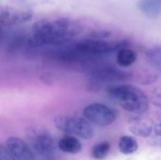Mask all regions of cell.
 Segmentation results:
<instances>
[{"label": "cell", "mask_w": 161, "mask_h": 160, "mask_svg": "<svg viewBox=\"0 0 161 160\" xmlns=\"http://www.w3.org/2000/svg\"><path fill=\"white\" fill-rule=\"evenodd\" d=\"M109 97L128 112L143 113L148 109L146 94L138 87L129 84H118L108 89Z\"/></svg>", "instance_id": "cell-2"}, {"label": "cell", "mask_w": 161, "mask_h": 160, "mask_svg": "<svg viewBox=\"0 0 161 160\" xmlns=\"http://www.w3.org/2000/svg\"><path fill=\"white\" fill-rule=\"evenodd\" d=\"M58 148L68 154H77L81 151L82 145L80 141L73 136H65L58 141Z\"/></svg>", "instance_id": "cell-12"}, {"label": "cell", "mask_w": 161, "mask_h": 160, "mask_svg": "<svg viewBox=\"0 0 161 160\" xmlns=\"http://www.w3.org/2000/svg\"><path fill=\"white\" fill-rule=\"evenodd\" d=\"M155 133H156L157 135L161 136V122L159 124H158L156 125V127H155Z\"/></svg>", "instance_id": "cell-21"}, {"label": "cell", "mask_w": 161, "mask_h": 160, "mask_svg": "<svg viewBox=\"0 0 161 160\" xmlns=\"http://www.w3.org/2000/svg\"><path fill=\"white\" fill-rule=\"evenodd\" d=\"M141 11L150 19H157L161 14V0H139Z\"/></svg>", "instance_id": "cell-10"}, {"label": "cell", "mask_w": 161, "mask_h": 160, "mask_svg": "<svg viewBox=\"0 0 161 160\" xmlns=\"http://www.w3.org/2000/svg\"><path fill=\"white\" fill-rule=\"evenodd\" d=\"M54 124L58 130L83 140H91L94 136V128L92 123L85 117L58 116L55 118Z\"/></svg>", "instance_id": "cell-3"}, {"label": "cell", "mask_w": 161, "mask_h": 160, "mask_svg": "<svg viewBox=\"0 0 161 160\" xmlns=\"http://www.w3.org/2000/svg\"><path fill=\"white\" fill-rule=\"evenodd\" d=\"M6 146L17 160H38L32 148L20 138H8Z\"/></svg>", "instance_id": "cell-9"}, {"label": "cell", "mask_w": 161, "mask_h": 160, "mask_svg": "<svg viewBox=\"0 0 161 160\" xmlns=\"http://www.w3.org/2000/svg\"><path fill=\"white\" fill-rule=\"evenodd\" d=\"M119 150L124 155H131L138 151L139 143L137 140L131 136H124L119 141Z\"/></svg>", "instance_id": "cell-14"}, {"label": "cell", "mask_w": 161, "mask_h": 160, "mask_svg": "<svg viewBox=\"0 0 161 160\" xmlns=\"http://www.w3.org/2000/svg\"><path fill=\"white\" fill-rule=\"evenodd\" d=\"M116 59H117V63L121 67L125 68V67L131 66L136 61L137 55L133 50H131L129 48L123 47L118 50Z\"/></svg>", "instance_id": "cell-13"}, {"label": "cell", "mask_w": 161, "mask_h": 160, "mask_svg": "<svg viewBox=\"0 0 161 160\" xmlns=\"http://www.w3.org/2000/svg\"><path fill=\"white\" fill-rule=\"evenodd\" d=\"M75 46L78 51L87 56L96 57L103 54H108L114 51H118L119 49L123 48V42L108 41L94 38L79 41Z\"/></svg>", "instance_id": "cell-5"}, {"label": "cell", "mask_w": 161, "mask_h": 160, "mask_svg": "<svg viewBox=\"0 0 161 160\" xmlns=\"http://www.w3.org/2000/svg\"><path fill=\"white\" fill-rule=\"evenodd\" d=\"M30 147L38 160H55L54 140L46 132L34 131Z\"/></svg>", "instance_id": "cell-6"}, {"label": "cell", "mask_w": 161, "mask_h": 160, "mask_svg": "<svg viewBox=\"0 0 161 160\" xmlns=\"http://www.w3.org/2000/svg\"><path fill=\"white\" fill-rule=\"evenodd\" d=\"M0 160H17L14 156L9 152L7 146H2L0 151Z\"/></svg>", "instance_id": "cell-18"}, {"label": "cell", "mask_w": 161, "mask_h": 160, "mask_svg": "<svg viewBox=\"0 0 161 160\" xmlns=\"http://www.w3.org/2000/svg\"><path fill=\"white\" fill-rule=\"evenodd\" d=\"M32 15V11L28 8L2 7L0 11V21L2 26L10 27L28 22L31 20Z\"/></svg>", "instance_id": "cell-8"}, {"label": "cell", "mask_w": 161, "mask_h": 160, "mask_svg": "<svg viewBox=\"0 0 161 160\" xmlns=\"http://www.w3.org/2000/svg\"><path fill=\"white\" fill-rule=\"evenodd\" d=\"M81 30L80 24L69 18H58L53 21L42 20L33 25L27 43L30 47L61 46L75 38Z\"/></svg>", "instance_id": "cell-1"}, {"label": "cell", "mask_w": 161, "mask_h": 160, "mask_svg": "<svg viewBox=\"0 0 161 160\" xmlns=\"http://www.w3.org/2000/svg\"><path fill=\"white\" fill-rule=\"evenodd\" d=\"M149 143L154 146V147H158V148H161V136L159 135H157L152 137L151 136V140L149 141Z\"/></svg>", "instance_id": "cell-19"}, {"label": "cell", "mask_w": 161, "mask_h": 160, "mask_svg": "<svg viewBox=\"0 0 161 160\" xmlns=\"http://www.w3.org/2000/svg\"><path fill=\"white\" fill-rule=\"evenodd\" d=\"M142 79H140V82L144 84V85H149L153 82H155L158 78V74H154V73H148L147 74H144L142 76H141Z\"/></svg>", "instance_id": "cell-17"}, {"label": "cell", "mask_w": 161, "mask_h": 160, "mask_svg": "<svg viewBox=\"0 0 161 160\" xmlns=\"http://www.w3.org/2000/svg\"><path fill=\"white\" fill-rule=\"evenodd\" d=\"M129 130L135 136L149 138L152 136L153 127L151 124L144 120H134L129 124Z\"/></svg>", "instance_id": "cell-11"}, {"label": "cell", "mask_w": 161, "mask_h": 160, "mask_svg": "<svg viewBox=\"0 0 161 160\" xmlns=\"http://www.w3.org/2000/svg\"><path fill=\"white\" fill-rule=\"evenodd\" d=\"M83 116L92 124L106 126L116 120V113L108 106L95 103L87 106L83 110Z\"/></svg>", "instance_id": "cell-7"}, {"label": "cell", "mask_w": 161, "mask_h": 160, "mask_svg": "<svg viewBox=\"0 0 161 160\" xmlns=\"http://www.w3.org/2000/svg\"><path fill=\"white\" fill-rule=\"evenodd\" d=\"M110 149V145L108 142L104 141V142H100L98 144H96L93 149H92V157L95 159H104L105 157H107L108 152Z\"/></svg>", "instance_id": "cell-16"}, {"label": "cell", "mask_w": 161, "mask_h": 160, "mask_svg": "<svg viewBox=\"0 0 161 160\" xmlns=\"http://www.w3.org/2000/svg\"><path fill=\"white\" fill-rule=\"evenodd\" d=\"M146 58L149 63L161 74V45L149 48L146 51Z\"/></svg>", "instance_id": "cell-15"}, {"label": "cell", "mask_w": 161, "mask_h": 160, "mask_svg": "<svg viewBox=\"0 0 161 160\" xmlns=\"http://www.w3.org/2000/svg\"><path fill=\"white\" fill-rule=\"evenodd\" d=\"M154 93H155V97H156L154 100V104L156 106L161 107V86L155 90Z\"/></svg>", "instance_id": "cell-20"}, {"label": "cell", "mask_w": 161, "mask_h": 160, "mask_svg": "<svg viewBox=\"0 0 161 160\" xmlns=\"http://www.w3.org/2000/svg\"><path fill=\"white\" fill-rule=\"evenodd\" d=\"M129 77L130 74L124 70L114 67H104L93 71L90 74L89 86L92 91H99L105 86H114L113 84L125 81Z\"/></svg>", "instance_id": "cell-4"}]
</instances>
